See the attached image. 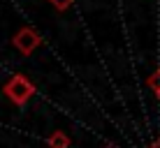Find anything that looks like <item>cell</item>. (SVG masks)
<instances>
[{
    "mask_svg": "<svg viewBox=\"0 0 160 148\" xmlns=\"http://www.w3.org/2000/svg\"><path fill=\"white\" fill-rule=\"evenodd\" d=\"M107 148H116V146H107Z\"/></svg>",
    "mask_w": 160,
    "mask_h": 148,
    "instance_id": "ba28073f",
    "label": "cell"
},
{
    "mask_svg": "<svg viewBox=\"0 0 160 148\" xmlns=\"http://www.w3.org/2000/svg\"><path fill=\"white\" fill-rule=\"evenodd\" d=\"M49 2H51V5H53V7H56V9H58V12H65V9H68V7H70V5H72V2H74V0H49Z\"/></svg>",
    "mask_w": 160,
    "mask_h": 148,
    "instance_id": "277c9868",
    "label": "cell"
},
{
    "mask_svg": "<svg viewBox=\"0 0 160 148\" xmlns=\"http://www.w3.org/2000/svg\"><path fill=\"white\" fill-rule=\"evenodd\" d=\"M42 44V37L37 35L32 28H21L19 32L14 35V46L19 49L23 56H28V53H32L37 46Z\"/></svg>",
    "mask_w": 160,
    "mask_h": 148,
    "instance_id": "7a4b0ae2",
    "label": "cell"
},
{
    "mask_svg": "<svg viewBox=\"0 0 160 148\" xmlns=\"http://www.w3.org/2000/svg\"><path fill=\"white\" fill-rule=\"evenodd\" d=\"M148 148H160V136H158V139H156V141H153V144H151V146H148Z\"/></svg>",
    "mask_w": 160,
    "mask_h": 148,
    "instance_id": "8992f818",
    "label": "cell"
},
{
    "mask_svg": "<svg viewBox=\"0 0 160 148\" xmlns=\"http://www.w3.org/2000/svg\"><path fill=\"white\" fill-rule=\"evenodd\" d=\"M148 86H151L153 90H156V88H160V69H158L156 74H151V76H148Z\"/></svg>",
    "mask_w": 160,
    "mask_h": 148,
    "instance_id": "5b68a950",
    "label": "cell"
},
{
    "mask_svg": "<svg viewBox=\"0 0 160 148\" xmlns=\"http://www.w3.org/2000/svg\"><path fill=\"white\" fill-rule=\"evenodd\" d=\"M5 95L9 97L14 104H19V107H23L26 102L30 100L32 95H35V86L30 84L26 76H21V74H14L12 79L5 84Z\"/></svg>",
    "mask_w": 160,
    "mask_h": 148,
    "instance_id": "6da1fadb",
    "label": "cell"
},
{
    "mask_svg": "<svg viewBox=\"0 0 160 148\" xmlns=\"http://www.w3.org/2000/svg\"><path fill=\"white\" fill-rule=\"evenodd\" d=\"M47 144H49V148H70V139H68V134H65V132L56 130V132L47 139Z\"/></svg>",
    "mask_w": 160,
    "mask_h": 148,
    "instance_id": "3957f363",
    "label": "cell"
},
{
    "mask_svg": "<svg viewBox=\"0 0 160 148\" xmlns=\"http://www.w3.org/2000/svg\"><path fill=\"white\" fill-rule=\"evenodd\" d=\"M156 93H158V97H160V88H156Z\"/></svg>",
    "mask_w": 160,
    "mask_h": 148,
    "instance_id": "52a82bcc",
    "label": "cell"
}]
</instances>
